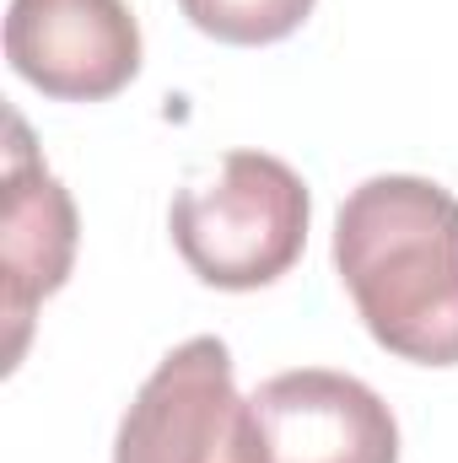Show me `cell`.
<instances>
[{
    "mask_svg": "<svg viewBox=\"0 0 458 463\" xmlns=\"http://www.w3.org/2000/svg\"><path fill=\"white\" fill-rule=\"evenodd\" d=\"M319 0H178V11L189 16V27H200L205 38L232 43V49H259V43H281L291 38Z\"/></svg>",
    "mask_w": 458,
    "mask_h": 463,
    "instance_id": "cell-7",
    "label": "cell"
},
{
    "mask_svg": "<svg viewBox=\"0 0 458 463\" xmlns=\"http://www.w3.org/2000/svg\"><path fill=\"white\" fill-rule=\"evenodd\" d=\"M5 60L54 103H109L140 76V22L124 0H11Z\"/></svg>",
    "mask_w": 458,
    "mask_h": 463,
    "instance_id": "cell-4",
    "label": "cell"
},
{
    "mask_svg": "<svg viewBox=\"0 0 458 463\" xmlns=\"http://www.w3.org/2000/svg\"><path fill=\"white\" fill-rule=\"evenodd\" d=\"M114 463H270L259 410L237 393L232 350L216 335L157 361L119 420Z\"/></svg>",
    "mask_w": 458,
    "mask_h": 463,
    "instance_id": "cell-3",
    "label": "cell"
},
{
    "mask_svg": "<svg viewBox=\"0 0 458 463\" xmlns=\"http://www.w3.org/2000/svg\"><path fill=\"white\" fill-rule=\"evenodd\" d=\"M308 184L270 151H227L173 194L167 232L178 259L216 291L275 286L308 248Z\"/></svg>",
    "mask_w": 458,
    "mask_h": 463,
    "instance_id": "cell-2",
    "label": "cell"
},
{
    "mask_svg": "<svg viewBox=\"0 0 458 463\" xmlns=\"http://www.w3.org/2000/svg\"><path fill=\"white\" fill-rule=\"evenodd\" d=\"M335 269L388 355L458 366V200L443 184L383 173L350 189L335 216Z\"/></svg>",
    "mask_w": 458,
    "mask_h": 463,
    "instance_id": "cell-1",
    "label": "cell"
},
{
    "mask_svg": "<svg viewBox=\"0 0 458 463\" xmlns=\"http://www.w3.org/2000/svg\"><path fill=\"white\" fill-rule=\"evenodd\" d=\"M270 463H399L394 410L350 372L297 366L253 393Z\"/></svg>",
    "mask_w": 458,
    "mask_h": 463,
    "instance_id": "cell-6",
    "label": "cell"
},
{
    "mask_svg": "<svg viewBox=\"0 0 458 463\" xmlns=\"http://www.w3.org/2000/svg\"><path fill=\"white\" fill-rule=\"evenodd\" d=\"M5 129L11 140H5V211H0V318L11 329L5 366H16L38 302L71 280L81 227L65 184L38 162L27 124L11 114Z\"/></svg>",
    "mask_w": 458,
    "mask_h": 463,
    "instance_id": "cell-5",
    "label": "cell"
}]
</instances>
